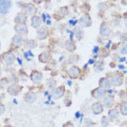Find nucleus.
<instances>
[{"mask_svg": "<svg viewBox=\"0 0 127 127\" xmlns=\"http://www.w3.org/2000/svg\"><path fill=\"white\" fill-rule=\"evenodd\" d=\"M65 93V87L64 86H60L58 87H55L52 90L51 92V95L52 97L57 100V99H60L62 98L64 95Z\"/></svg>", "mask_w": 127, "mask_h": 127, "instance_id": "obj_1", "label": "nucleus"}, {"mask_svg": "<svg viewBox=\"0 0 127 127\" xmlns=\"http://www.w3.org/2000/svg\"><path fill=\"white\" fill-rule=\"evenodd\" d=\"M12 3L10 0H0V14L6 15L11 8Z\"/></svg>", "mask_w": 127, "mask_h": 127, "instance_id": "obj_2", "label": "nucleus"}, {"mask_svg": "<svg viewBox=\"0 0 127 127\" xmlns=\"http://www.w3.org/2000/svg\"><path fill=\"white\" fill-rule=\"evenodd\" d=\"M30 78L34 84H39L43 79L42 73L37 70H33L30 75Z\"/></svg>", "mask_w": 127, "mask_h": 127, "instance_id": "obj_3", "label": "nucleus"}, {"mask_svg": "<svg viewBox=\"0 0 127 127\" xmlns=\"http://www.w3.org/2000/svg\"><path fill=\"white\" fill-rule=\"evenodd\" d=\"M81 74V70L79 67L75 65H73L68 68V75L72 79H77L78 78Z\"/></svg>", "mask_w": 127, "mask_h": 127, "instance_id": "obj_4", "label": "nucleus"}, {"mask_svg": "<svg viewBox=\"0 0 127 127\" xmlns=\"http://www.w3.org/2000/svg\"><path fill=\"white\" fill-rule=\"evenodd\" d=\"M110 83L111 85L113 86H120L123 84V79L121 75L118 74H114L110 78Z\"/></svg>", "mask_w": 127, "mask_h": 127, "instance_id": "obj_5", "label": "nucleus"}, {"mask_svg": "<svg viewBox=\"0 0 127 127\" xmlns=\"http://www.w3.org/2000/svg\"><path fill=\"white\" fill-rule=\"evenodd\" d=\"M91 24L92 20L89 14H85L79 19V25L81 27H89Z\"/></svg>", "mask_w": 127, "mask_h": 127, "instance_id": "obj_6", "label": "nucleus"}, {"mask_svg": "<svg viewBox=\"0 0 127 127\" xmlns=\"http://www.w3.org/2000/svg\"><path fill=\"white\" fill-rule=\"evenodd\" d=\"M92 96L95 99H101L106 95V91L104 89L99 86L98 88L94 89L91 93Z\"/></svg>", "mask_w": 127, "mask_h": 127, "instance_id": "obj_7", "label": "nucleus"}, {"mask_svg": "<svg viewBox=\"0 0 127 127\" xmlns=\"http://www.w3.org/2000/svg\"><path fill=\"white\" fill-rule=\"evenodd\" d=\"M37 99L36 93L32 91H29L26 93L24 95V100L27 104H32Z\"/></svg>", "mask_w": 127, "mask_h": 127, "instance_id": "obj_8", "label": "nucleus"}, {"mask_svg": "<svg viewBox=\"0 0 127 127\" xmlns=\"http://www.w3.org/2000/svg\"><path fill=\"white\" fill-rule=\"evenodd\" d=\"M91 111L95 115H99L102 113L103 111H104V108H103V105L100 103V102H95L91 105Z\"/></svg>", "mask_w": 127, "mask_h": 127, "instance_id": "obj_9", "label": "nucleus"}, {"mask_svg": "<svg viewBox=\"0 0 127 127\" xmlns=\"http://www.w3.org/2000/svg\"><path fill=\"white\" fill-rule=\"evenodd\" d=\"M16 32L19 35H26L28 33V27L25 24H16L15 26Z\"/></svg>", "mask_w": 127, "mask_h": 127, "instance_id": "obj_10", "label": "nucleus"}, {"mask_svg": "<svg viewBox=\"0 0 127 127\" xmlns=\"http://www.w3.org/2000/svg\"><path fill=\"white\" fill-rule=\"evenodd\" d=\"M2 61L3 62V63L8 65V66L12 65L15 62V55L13 53H7L5 55H3Z\"/></svg>", "mask_w": 127, "mask_h": 127, "instance_id": "obj_11", "label": "nucleus"}, {"mask_svg": "<svg viewBox=\"0 0 127 127\" xmlns=\"http://www.w3.org/2000/svg\"><path fill=\"white\" fill-rule=\"evenodd\" d=\"M114 102L115 98L113 96H112V95H106V96L104 97L103 104H104L106 108H111L113 106V105L114 104Z\"/></svg>", "mask_w": 127, "mask_h": 127, "instance_id": "obj_12", "label": "nucleus"}, {"mask_svg": "<svg viewBox=\"0 0 127 127\" xmlns=\"http://www.w3.org/2000/svg\"><path fill=\"white\" fill-rule=\"evenodd\" d=\"M27 20V16L24 13H19L15 18L16 24H25Z\"/></svg>", "mask_w": 127, "mask_h": 127, "instance_id": "obj_13", "label": "nucleus"}, {"mask_svg": "<svg viewBox=\"0 0 127 127\" xmlns=\"http://www.w3.org/2000/svg\"><path fill=\"white\" fill-rule=\"evenodd\" d=\"M51 60V55L48 51H44L39 55V61L41 63H48Z\"/></svg>", "mask_w": 127, "mask_h": 127, "instance_id": "obj_14", "label": "nucleus"}, {"mask_svg": "<svg viewBox=\"0 0 127 127\" xmlns=\"http://www.w3.org/2000/svg\"><path fill=\"white\" fill-rule=\"evenodd\" d=\"M37 12V9L35 6L32 4V3H29L25 5L24 7V13L27 15H35Z\"/></svg>", "mask_w": 127, "mask_h": 127, "instance_id": "obj_15", "label": "nucleus"}, {"mask_svg": "<svg viewBox=\"0 0 127 127\" xmlns=\"http://www.w3.org/2000/svg\"><path fill=\"white\" fill-rule=\"evenodd\" d=\"M7 91H8V93H9L10 95H13V96H17V95H19V93L21 91V89H20L18 85L13 84V85L8 87Z\"/></svg>", "mask_w": 127, "mask_h": 127, "instance_id": "obj_16", "label": "nucleus"}, {"mask_svg": "<svg viewBox=\"0 0 127 127\" xmlns=\"http://www.w3.org/2000/svg\"><path fill=\"white\" fill-rule=\"evenodd\" d=\"M99 33L102 36H104V37H106V36H108L110 35V34L111 33V30L110 29V27L108 26V25L105 24H102V26H100V29H99Z\"/></svg>", "mask_w": 127, "mask_h": 127, "instance_id": "obj_17", "label": "nucleus"}, {"mask_svg": "<svg viewBox=\"0 0 127 127\" xmlns=\"http://www.w3.org/2000/svg\"><path fill=\"white\" fill-rule=\"evenodd\" d=\"M24 42L23 40V37L21 35H16L13 37V39H12V44L15 46L16 48H18L19 46H21L22 44Z\"/></svg>", "mask_w": 127, "mask_h": 127, "instance_id": "obj_18", "label": "nucleus"}, {"mask_svg": "<svg viewBox=\"0 0 127 127\" xmlns=\"http://www.w3.org/2000/svg\"><path fill=\"white\" fill-rule=\"evenodd\" d=\"M65 47L66 48L68 51L70 52H73L76 49V44L75 43V41H73L72 39H68L66 43H65Z\"/></svg>", "mask_w": 127, "mask_h": 127, "instance_id": "obj_19", "label": "nucleus"}, {"mask_svg": "<svg viewBox=\"0 0 127 127\" xmlns=\"http://www.w3.org/2000/svg\"><path fill=\"white\" fill-rule=\"evenodd\" d=\"M37 36L40 39H44L48 37V29L45 26H42L37 31Z\"/></svg>", "mask_w": 127, "mask_h": 127, "instance_id": "obj_20", "label": "nucleus"}, {"mask_svg": "<svg viewBox=\"0 0 127 127\" xmlns=\"http://www.w3.org/2000/svg\"><path fill=\"white\" fill-rule=\"evenodd\" d=\"M41 18L37 15H34L31 18V26L32 27L37 29L41 26Z\"/></svg>", "mask_w": 127, "mask_h": 127, "instance_id": "obj_21", "label": "nucleus"}, {"mask_svg": "<svg viewBox=\"0 0 127 127\" xmlns=\"http://www.w3.org/2000/svg\"><path fill=\"white\" fill-rule=\"evenodd\" d=\"M99 85L100 87H102L103 89H108L111 86V83L110 80L106 78V77H103L101 78L99 82Z\"/></svg>", "mask_w": 127, "mask_h": 127, "instance_id": "obj_22", "label": "nucleus"}, {"mask_svg": "<svg viewBox=\"0 0 127 127\" xmlns=\"http://www.w3.org/2000/svg\"><path fill=\"white\" fill-rule=\"evenodd\" d=\"M120 112L117 108H112L108 111V118L111 120H115L119 117Z\"/></svg>", "mask_w": 127, "mask_h": 127, "instance_id": "obj_23", "label": "nucleus"}, {"mask_svg": "<svg viewBox=\"0 0 127 127\" xmlns=\"http://www.w3.org/2000/svg\"><path fill=\"white\" fill-rule=\"evenodd\" d=\"M74 34L75 35L76 37L78 39H81L84 36V31L82 28L80 26L75 27V29L74 30Z\"/></svg>", "mask_w": 127, "mask_h": 127, "instance_id": "obj_24", "label": "nucleus"}, {"mask_svg": "<svg viewBox=\"0 0 127 127\" xmlns=\"http://www.w3.org/2000/svg\"><path fill=\"white\" fill-rule=\"evenodd\" d=\"M56 84H57L56 80L53 78H50V79H47V81H46V86L49 89H53L54 88H55Z\"/></svg>", "mask_w": 127, "mask_h": 127, "instance_id": "obj_25", "label": "nucleus"}, {"mask_svg": "<svg viewBox=\"0 0 127 127\" xmlns=\"http://www.w3.org/2000/svg\"><path fill=\"white\" fill-rule=\"evenodd\" d=\"M120 113L123 115L127 116V102H124L121 104L120 106Z\"/></svg>", "mask_w": 127, "mask_h": 127, "instance_id": "obj_26", "label": "nucleus"}, {"mask_svg": "<svg viewBox=\"0 0 127 127\" xmlns=\"http://www.w3.org/2000/svg\"><path fill=\"white\" fill-rule=\"evenodd\" d=\"M120 52L121 54L122 55L127 54V43L124 44L121 46L120 49Z\"/></svg>", "mask_w": 127, "mask_h": 127, "instance_id": "obj_27", "label": "nucleus"}, {"mask_svg": "<svg viewBox=\"0 0 127 127\" xmlns=\"http://www.w3.org/2000/svg\"><path fill=\"white\" fill-rule=\"evenodd\" d=\"M101 124L102 126L104 127H107L109 125V121H108V118H106V116H104L102 118V120H101Z\"/></svg>", "mask_w": 127, "mask_h": 127, "instance_id": "obj_28", "label": "nucleus"}, {"mask_svg": "<svg viewBox=\"0 0 127 127\" xmlns=\"http://www.w3.org/2000/svg\"><path fill=\"white\" fill-rule=\"evenodd\" d=\"M59 13H60L59 15H60L62 17L66 15L67 13H68V9H67L66 7H62V8H61L60 10H59Z\"/></svg>", "mask_w": 127, "mask_h": 127, "instance_id": "obj_29", "label": "nucleus"}, {"mask_svg": "<svg viewBox=\"0 0 127 127\" xmlns=\"http://www.w3.org/2000/svg\"><path fill=\"white\" fill-rule=\"evenodd\" d=\"M5 111H6L5 106L2 103H0V116L2 115L5 113Z\"/></svg>", "mask_w": 127, "mask_h": 127, "instance_id": "obj_30", "label": "nucleus"}, {"mask_svg": "<svg viewBox=\"0 0 127 127\" xmlns=\"http://www.w3.org/2000/svg\"><path fill=\"white\" fill-rule=\"evenodd\" d=\"M62 127H75V125L73 124L72 122L69 121V122H67L66 123H64Z\"/></svg>", "mask_w": 127, "mask_h": 127, "instance_id": "obj_31", "label": "nucleus"}, {"mask_svg": "<svg viewBox=\"0 0 127 127\" xmlns=\"http://www.w3.org/2000/svg\"><path fill=\"white\" fill-rule=\"evenodd\" d=\"M68 23L70 24L72 26H75V24L77 23V21H75V22H74V21H73V20H70V21L68 22Z\"/></svg>", "mask_w": 127, "mask_h": 127, "instance_id": "obj_32", "label": "nucleus"}, {"mask_svg": "<svg viewBox=\"0 0 127 127\" xmlns=\"http://www.w3.org/2000/svg\"><path fill=\"white\" fill-rule=\"evenodd\" d=\"M118 68H119L120 69H124V68H125V67H124V66H123V65H122V64H120V65L118 66Z\"/></svg>", "mask_w": 127, "mask_h": 127, "instance_id": "obj_33", "label": "nucleus"}, {"mask_svg": "<svg viewBox=\"0 0 127 127\" xmlns=\"http://www.w3.org/2000/svg\"><path fill=\"white\" fill-rule=\"evenodd\" d=\"M42 19H43L44 22H46V15H45L44 13L42 14Z\"/></svg>", "mask_w": 127, "mask_h": 127, "instance_id": "obj_34", "label": "nucleus"}, {"mask_svg": "<svg viewBox=\"0 0 127 127\" xmlns=\"http://www.w3.org/2000/svg\"><path fill=\"white\" fill-rule=\"evenodd\" d=\"M98 49H99V48L98 46H95V49H94V53H97V51H98Z\"/></svg>", "mask_w": 127, "mask_h": 127, "instance_id": "obj_35", "label": "nucleus"}, {"mask_svg": "<svg viewBox=\"0 0 127 127\" xmlns=\"http://www.w3.org/2000/svg\"><path fill=\"white\" fill-rule=\"evenodd\" d=\"M125 60H126V58H125V57H122V59L120 60V62H124Z\"/></svg>", "mask_w": 127, "mask_h": 127, "instance_id": "obj_36", "label": "nucleus"}, {"mask_svg": "<svg viewBox=\"0 0 127 127\" xmlns=\"http://www.w3.org/2000/svg\"><path fill=\"white\" fill-rule=\"evenodd\" d=\"M46 24H47V25H50V24H51V20H50V19H48L47 22H46Z\"/></svg>", "mask_w": 127, "mask_h": 127, "instance_id": "obj_37", "label": "nucleus"}, {"mask_svg": "<svg viewBox=\"0 0 127 127\" xmlns=\"http://www.w3.org/2000/svg\"><path fill=\"white\" fill-rule=\"evenodd\" d=\"M3 127H13L12 125H10V124H7V125H5Z\"/></svg>", "mask_w": 127, "mask_h": 127, "instance_id": "obj_38", "label": "nucleus"}, {"mask_svg": "<svg viewBox=\"0 0 127 127\" xmlns=\"http://www.w3.org/2000/svg\"><path fill=\"white\" fill-rule=\"evenodd\" d=\"M35 1H37V2H38V3H41L43 0H35Z\"/></svg>", "mask_w": 127, "mask_h": 127, "instance_id": "obj_39", "label": "nucleus"}, {"mask_svg": "<svg viewBox=\"0 0 127 127\" xmlns=\"http://www.w3.org/2000/svg\"><path fill=\"white\" fill-rule=\"evenodd\" d=\"M17 61H18V62H19V64H21V65H22V62H21V60H19V59H18V58H17Z\"/></svg>", "mask_w": 127, "mask_h": 127, "instance_id": "obj_40", "label": "nucleus"}, {"mask_svg": "<svg viewBox=\"0 0 127 127\" xmlns=\"http://www.w3.org/2000/svg\"><path fill=\"white\" fill-rule=\"evenodd\" d=\"M125 22V24H126V26H127V18L125 19V22Z\"/></svg>", "mask_w": 127, "mask_h": 127, "instance_id": "obj_41", "label": "nucleus"}, {"mask_svg": "<svg viewBox=\"0 0 127 127\" xmlns=\"http://www.w3.org/2000/svg\"><path fill=\"white\" fill-rule=\"evenodd\" d=\"M126 82H127V78H126Z\"/></svg>", "mask_w": 127, "mask_h": 127, "instance_id": "obj_42", "label": "nucleus"}, {"mask_svg": "<svg viewBox=\"0 0 127 127\" xmlns=\"http://www.w3.org/2000/svg\"><path fill=\"white\" fill-rule=\"evenodd\" d=\"M0 49H1V43H0Z\"/></svg>", "mask_w": 127, "mask_h": 127, "instance_id": "obj_43", "label": "nucleus"}, {"mask_svg": "<svg viewBox=\"0 0 127 127\" xmlns=\"http://www.w3.org/2000/svg\"><path fill=\"white\" fill-rule=\"evenodd\" d=\"M84 1H88V0H84Z\"/></svg>", "mask_w": 127, "mask_h": 127, "instance_id": "obj_44", "label": "nucleus"}]
</instances>
